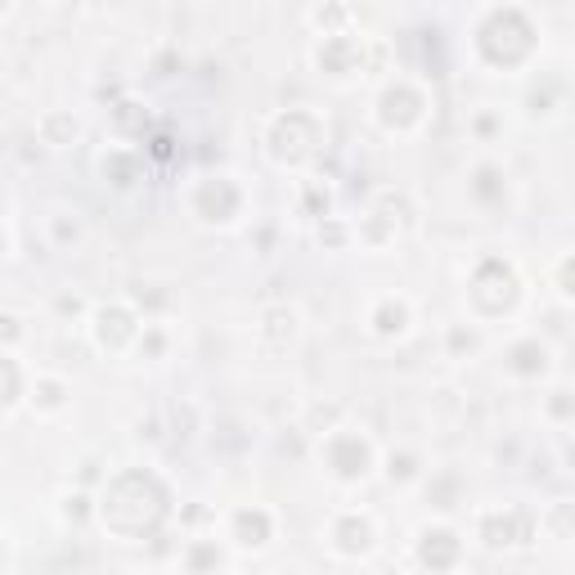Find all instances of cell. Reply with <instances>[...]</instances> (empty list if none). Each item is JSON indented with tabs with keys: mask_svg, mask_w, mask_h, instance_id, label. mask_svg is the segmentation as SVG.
I'll use <instances>...</instances> for the list:
<instances>
[{
	"mask_svg": "<svg viewBox=\"0 0 575 575\" xmlns=\"http://www.w3.org/2000/svg\"><path fill=\"white\" fill-rule=\"evenodd\" d=\"M244 202H248V194H244V185L235 180V176H202L194 189H189V211L202 220V225H239V216H244Z\"/></svg>",
	"mask_w": 575,
	"mask_h": 575,
	"instance_id": "5",
	"label": "cell"
},
{
	"mask_svg": "<svg viewBox=\"0 0 575 575\" xmlns=\"http://www.w3.org/2000/svg\"><path fill=\"white\" fill-rule=\"evenodd\" d=\"M10 10H14V0H0V19H6Z\"/></svg>",
	"mask_w": 575,
	"mask_h": 575,
	"instance_id": "28",
	"label": "cell"
},
{
	"mask_svg": "<svg viewBox=\"0 0 575 575\" xmlns=\"http://www.w3.org/2000/svg\"><path fill=\"white\" fill-rule=\"evenodd\" d=\"M409 328H414V306H409V297L387 293V297H378V301L369 306V333H374L378 341H396V337H405Z\"/></svg>",
	"mask_w": 575,
	"mask_h": 575,
	"instance_id": "11",
	"label": "cell"
},
{
	"mask_svg": "<svg viewBox=\"0 0 575 575\" xmlns=\"http://www.w3.org/2000/svg\"><path fill=\"white\" fill-rule=\"evenodd\" d=\"M99 176H103V185H112V189H136L140 185V176H145V158L136 153V149H108L103 158H99Z\"/></svg>",
	"mask_w": 575,
	"mask_h": 575,
	"instance_id": "13",
	"label": "cell"
},
{
	"mask_svg": "<svg viewBox=\"0 0 575 575\" xmlns=\"http://www.w3.org/2000/svg\"><path fill=\"white\" fill-rule=\"evenodd\" d=\"M351 239V229L341 225V220H333V216H319V244H328V248H341Z\"/></svg>",
	"mask_w": 575,
	"mask_h": 575,
	"instance_id": "21",
	"label": "cell"
},
{
	"mask_svg": "<svg viewBox=\"0 0 575 575\" xmlns=\"http://www.w3.org/2000/svg\"><path fill=\"white\" fill-rule=\"evenodd\" d=\"M328 544L337 557H369L374 544H378V522L360 508H347V513H337L333 526H328Z\"/></svg>",
	"mask_w": 575,
	"mask_h": 575,
	"instance_id": "7",
	"label": "cell"
},
{
	"mask_svg": "<svg viewBox=\"0 0 575 575\" xmlns=\"http://www.w3.org/2000/svg\"><path fill=\"white\" fill-rule=\"evenodd\" d=\"M23 396H28V387H23V369L14 365V356H10V351H0V414H10Z\"/></svg>",
	"mask_w": 575,
	"mask_h": 575,
	"instance_id": "19",
	"label": "cell"
},
{
	"mask_svg": "<svg viewBox=\"0 0 575 575\" xmlns=\"http://www.w3.org/2000/svg\"><path fill=\"white\" fill-rule=\"evenodd\" d=\"M59 513H63V522H86V517L95 513V504L77 490V495H68V499H63V508H59Z\"/></svg>",
	"mask_w": 575,
	"mask_h": 575,
	"instance_id": "23",
	"label": "cell"
},
{
	"mask_svg": "<svg viewBox=\"0 0 575 575\" xmlns=\"http://www.w3.org/2000/svg\"><path fill=\"white\" fill-rule=\"evenodd\" d=\"M293 337H297V310L293 306H266L257 315V341L266 351H284Z\"/></svg>",
	"mask_w": 575,
	"mask_h": 575,
	"instance_id": "12",
	"label": "cell"
},
{
	"mask_svg": "<svg viewBox=\"0 0 575 575\" xmlns=\"http://www.w3.org/2000/svg\"><path fill=\"white\" fill-rule=\"evenodd\" d=\"M275 539V513L252 504V508H235L229 513V544L235 548H266Z\"/></svg>",
	"mask_w": 575,
	"mask_h": 575,
	"instance_id": "10",
	"label": "cell"
},
{
	"mask_svg": "<svg viewBox=\"0 0 575 575\" xmlns=\"http://www.w3.org/2000/svg\"><path fill=\"white\" fill-rule=\"evenodd\" d=\"M324 145V122L310 108H288L266 122V153L279 167H306Z\"/></svg>",
	"mask_w": 575,
	"mask_h": 575,
	"instance_id": "2",
	"label": "cell"
},
{
	"mask_svg": "<svg viewBox=\"0 0 575 575\" xmlns=\"http://www.w3.org/2000/svg\"><path fill=\"white\" fill-rule=\"evenodd\" d=\"M315 68H319L324 77H337V81L365 72V41H360L356 32H347V37H324V41L315 46Z\"/></svg>",
	"mask_w": 575,
	"mask_h": 575,
	"instance_id": "8",
	"label": "cell"
},
{
	"mask_svg": "<svg viewBox=\"0 0 575 575\" xmlns=\"http://www.w3.org/2000/svg\"><path fill=\"white\" fill-rule=\"evenodd\" d=\"M37 136H41L46 149H72L81 140V118L68 112V108H50L46 118L37 122Z\"/></svg>",
	"mask_w": 575,
	"mask_h": 575,
	"instance_id": "17",
	"label": "cell"
},
{
	"mask_svg": "<svg viewBox=\"0 0 575 575\" xmlns=\"http://www.w3.org/2000/svg\"><path fill=\"white\" fill-rule=\"evenodd\" d=\"M319 464L333 482L341 486H360L374 473V445L369 436H360L356 427H333L319 440Z\"/></svg>",
	"mask_w": 575,
	"mask_h": 575,
	"instance_id": "3",
	"label": "cell"
},
{
	"mask_svg": "<svg viewBox=\"0 0 575 575\" xmlns=\"http://www.w3.org/2000/svg\"><path fill=\"white\" fill-rule=\"evenodd\" d=\"M458 553H464V544H458V535L449 526H423L418 531V562L423 566H454Z\"/></svg>",
	"mask_w": 575,
	"mask_h": 575,
	"instance_id": "14",
	"label": "cell"
},
{
	"mask_svg": "<svg viewBox=\"0 0 575 575\" xmlns=\"http://www.w3.org/2000/svg\"><path fill=\"white\" fill-rule=\"evenodd\" d=\"M140 328L145 324L136 315V306H127V301H108V306H95L90 310V341H95V351H103V356L131 351Z\"/></svg>",
	"mask_w": 575,
	"mask_h": 575,
	"instance_id": "6",
	"label": "cell"
},
{
	"mask_svg": "<svg viewBox=\"0 0 575 575\" xmlns=\"http://www.w3.org/2000/svg\"><path fill=\"white\" fill-rule=\"evenodd\" d=\"M374 118L387 136H414L427 118V90L409 77H396L383 86V95L374 99Z\"/></svg>",
	"mask_w": 575,
	"mask_h": 575,
	"instance_id": "4",
	"label": "cell"
},
{
	"mask_svg": "<svg viewBox=\"0 0 575 575\" xmlns=\"http://www.w3.org/2000/svg\"><path fill=\"white\" fill-rule=\"evenodd\" d=\"M59 310H63V315H77V310H81V297H59Z\"/></svg>",
	"mask_w": 575,
	"mask_h": 575,
	"instance_id": "27",
	"label": "cell"
},
{
	"mask_svg": "<svg viewBox=\"0 0 575 575\" xmlns=\"http://www.w3.org/2000/svg\"><path fill=\"white\" fill-rule=\"evenodd\" d=\"M418 477H423V458H418L414 449L387 454V482H391V486H414Z\"/></svg>",
	"mask_w": 575,
	"mask_h": 575,
	"instance_id": "20",
	"label": "cell"
},
{
	"mask_svg": "<svg viewBox=\"0 0 575 575\" xmlns=\"http://www.w3.org/2000/svg\"><path fill=\"white\" fill-rule=\"evenodd\" d=\"M526 32H535L531 19H526L522 10H513V6H504V10H490V14L477 23L473 50H477V59H482L486 68L513 72V68H522V63L535 54V50H526V46H513V37H526Z\"/></svg>",
	"mask_w": 575,
	"mask_h": 575,
	"instance_id": "1",
	"label": "cell"
},
{
	"mask_svg": "<svg viewBox=\"0 0 575 575\" xmlns=\"http://www.w3.org/2000/svg\"><path fill=\"white\" fill-rule=\"evenodd\" d=\"M6 257H10V225L0 220V261H6Z\"/></svg>",
	"mask_w": 575,
	"mask_h": 575,
	"instance_id": "26",
	"label": "cell"
},
{
	"mask_svg": "<svg viewBox=\"0 0 575 575\" xmlns=\"http://www.w3.org/2000/svg\"><path fill=\"white\" fill-rule=\"evenodd\" d=\"M23 319L19 315H0V351H10V347H19L23 341Z\"/></svg>",
	"mask_w": 575,
	"mask_h": 575,
	"instance_id": "22",
	"label": "cell"
},
{
	"mask_svg": "<svg viewBox=\"0 0 575 575\" xmlns=\"http://www.w3.org/2000/svg\"><path fill=\"white\" fill-rule=\"evenodd\" d=\"M548 369V347L539 337H522V341H513L508 347V356H504V374H513V378H539Z\"/></svg>",
	"mask_w": 575,
	"mask_h": 575,
	"instance_id": "15",
	"label": "cell"
},
{
	"mask_svg": "<svg viewBox=\"0 0 575 575\" xmlns=\"http://www.w3.org/2000/svg\"><path fill=\"white\" fill-rule=\"evenodd\" d=\"M310 23L324 37H347V32H356V10L347 6V0H324V6L310 14Z\"/></svg>",
	"mask_w": 575,
	"mask_h": 575,
	"instance_id": "18",
	"label": "cell"
},
{
	"mask_svg": "<svg viewBox=\"0 0 575 575\" xmlns=\"http://www.w3.org/2000/svg\"><path fill=\"white\" fill-rule=\"evenodd\" d=\"M473 131H477L482 140H490V136H495V118H486V112H482V118L473 122Z\"/></svg>",
	"mask_w": 575,
	"mask_h": 575,
	"instance_id": "25",
	"label": "cell"
},
{
	"mask_svg": "<svg viewBox=\"0 0 575 575\" xmlns=\"http://www.w3.org/2000/svg\"><path fill=\"white\" fill-rule=\"evenodd\" d=\"M28 400H32V409L41 418H54V414H63L72 405V387L59 374H37L32 387H28Z\"/></svg>",
	"mask_w": 575,
	"mask_h": 575,
	"instance_id": "16",
	"label": "cell"
},
{
	"mask_svg": "<svg viewBox=\"0 0 575 575\" xmlns=\"http://www.w3.org/2000/svg\"><path fill=\"white\" fill-rule=\"evenodd\" d=\"M50 225H54V239H59V244H77V239H81V225L68 220V216H54Z\"/></svg>",
	"mask_w": 575,
	"mask_h": 575,
	"instance_id": "24",
	"label": "cell"
},
{
	"mask_svg": "<svg viewBox=\"0 0 575 575\" xmlns=\"http://www.w3.org/2000/svg\"><path fill=\"white\" fill-rule=\"evenodd\" d=\"M535 535V517L522 513V508H508V513H482L477 522V539L486 548H513V544H531Z\"/></svg>",
	"mask_w": 575,
	"mask_h": 575,
	"instance_id": "9",
	"label": "cell"
}]
</instances>
